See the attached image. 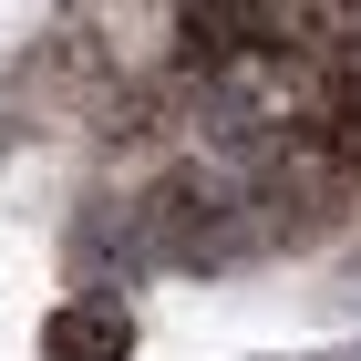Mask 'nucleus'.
<instances>
[{"instance_id": "f257e3e1", "label": "nucleus", "mask_w": 361, "mask_h": 361, "mask_svg": "<svg viewBox=\"0 0 361 361\" xmlns=\"http://www.w3.org/2000/svg\"><path fill=\"white\" fill-rule=\"evenodd\" d=\"M135 351V310L124 300H62L52 320H42V361H124Z\"/></svg>"}]
</instances>
